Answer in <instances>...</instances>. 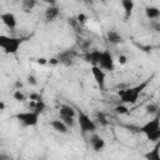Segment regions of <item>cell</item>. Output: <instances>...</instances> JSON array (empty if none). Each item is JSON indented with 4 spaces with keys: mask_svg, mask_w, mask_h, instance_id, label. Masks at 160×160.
<instances>
[{
    "mask_svg": "<svg viewBox=\"0 0 160 160\" xmlns=\"http://www.w3.org/2000/svg\"><path fill=\"white\" fill-rule=\"evenodd\" d=\"M48 61L45 59H38V64H46Z\"/></svg>",
    "mask_w": 160,
    "mask_h": 160,
    "instance_id": "obj_34",
    "label": "cell"
},
{
    "mask_svg": "<svg viewBox=\"0 0 160 160\" xmlns=\"http://www.w3.org/2000/svg\"><path fill=\"white\" fill-rule=\"evenodd\" d=\"M90 71H91V74H92V78H94V80H95V82L98 84V86H99L100 89H104V88H105V79H106L105 71H104L100 66H96V65L91 66V68H90Z\"/></svg>",
    "mask_w": 160,
    "mask_h": 160,
    "instance_id": "obj_8",
    "label": "cell"
},
{
    "mask_svg": "<svg viewBox=\"0 0 160 160\" xmlns=\"http://www.w3.org/2000/svg\"><path fill=\"white\" fill-rule=\"evenodd\" d=\"M76 56H78V51L76 50H74V49H66V50L59 52L58 56H56V59H58L59 64L69 68V66H72L74 65Z\"/></svg>",
    "mask_w": 160,
    "mask_h": 160,
    "instance_id": "obj_5",
    "label": "cell"
},
{
    "mask_svg": "<svg viewBox=\"0 0 160 160\" xmlns=\"http://www.w3.org/2000/svg\"><path fill=\"white\" fill-rule=\"evenodd\" d=\"M118 60H119V64H121V65H124V64H126V56L125 55H119V58H118Z\"/></svg>",
    "mask_w": 160,
    "mask_h": 160,
    "instance_id": "obj_32",
    "label": "cell"
},
{
    "mask_svg": "<svg viewBox=\"0 0 160 160\" xmlns=\"http://www.w3.org/2000/svg\"><path fill=\"white\" fill-rule=\"evenodd\" d=\"M149 29L154 32H160V21L159 20H154L149 22Z\"/></svg>",
    "mask_w": 160,
    "mask_h": 160,
    "instance_id": "obj_25",
    "label": "cell"
},
{
    "mask_svg": "<svg viewBox=\"0 0 160 160\" xmlns=\"http://www.w3.org/2000/svg\"><path fill=\"white\" fill-rule=\"evenodd\" d=\"M96 120H98V122H99L100 125H102V126H106V125L109 124V121L106 120V116H105L102 112H98V114H96Z\"/></svg>",
    "mask_w": 160,
    "mask_h": 160,
    "instance_id": "obj_27",
    "label": "cell"
},
{
    "mask_svg": "<svg viewBox=\"0 0 160 160\" xmlns=\"http://www.w3.org/2000/svg\"><path fill=\"white\" fill-rule=\"evenodd\" d=\"M146 139L149 140V141H159L160 140V129L159 130H156V131H154L152 134H150V135H148L146 136Z\"/></svg>",
    "mask_w": 160,
    "mask_h": 160,
    "instance_id": "obj_28",
    "label": "cell"
},
{
    "mask_svg": "<svg viewBox=\"0 0 160 160\" xmlns=\"http://www.w3.org/2000/svg\"><path fill=\"white\" fill-rule=\"evenodd\" d=\"M114 110H115L116 114H120V115H125V114L129 112V108H128V105H124V104H121V102H120V105L115 106Z\"/></svg>",
    "mask_w": 160,
    "mask_h": 160,
    "instance_id": "obj_24",
    "label": "cell"
},
{
    "mask_svg": "<svg viewBox=\"0 0 160 160\" xmlns=\"http://www.w3.org/2000/svg\"><path fill=\"white\" fill-rule=\"evenodd\" d=\"M145 16L150 21L158 20V19H160V9L156 6H146L145 8Z\"/></svg>",
    "mask_w": 160,
    "mask_h": 160,
    "instance_id": "obj_16",
    "label": "cell"
},
{
    "mask_svg": "<svg viewBox=\"0 0 160 160\" xmlns=\"http://www.w3.org/2000/svg\"><path fill=\"white\" fill-rule=\"evenodd\" d=\"M152 76H150L149 79H146L145 81L135 85V86H131V88H126V89H122L119 91V98H120V102L124 104V105H132L138 101L140 94L145 90V88L150 84Z\"/></svg>",
    "mask_w": 160,
    "mask_h": 160,
    "instance_id": "obj_1",
    "label": "cell"
},
{
    "mask_svg": "<svg viewBox=\"0 0 160 160\" xmlns=\"http://www.w3.org/2000/svg\"><path fill=\"white\" fill-rule=\"evenodd\" d=\"M75 115H78V111L70 105H61L60 109H59V116H72V118H75Z\"/></svg>",
    "mask_w": 160,
    "mask_h": 160,
    "instance_id": "obj_18",
    "label": "cell"
},
{
    "mask_svg": "<svg viewBox=\"0 0 160 160\" xmlns=\"http://www.w3.org/2000/svg\"><path fill=\"white\" fill-rule=\"evenodd\" d=\"M60 16V9L58 6H49L45 12H44V19H45V22H54Z\"/></svg>",
    "mask_w": 160,
    "mask_h": 160,
    "instance_id": "obj_12",
    "label": "cell"
},
{
    "mask_svg": "<svg viewBox=\"0 0 160 160\" xmlns=\"http://www.w3.org/2000/svg\"><path fill=\"white\" fill-rule=\"evenodd\" d=\"M39 116H40V112L30 110V111L18 112L12 118L16 119L19 122H21L24 126H36L39 122Z\"/></svg>",
    "mask_w": 160,
    "mask_h": 160,
    "instance_id": "obj_4",
    "label": "cell"
},
{
    "mask_svg": "<svg viewBox=\"0 0 160 160\" xmlns=\"http://www.w3.org/2000/svg\"><path fill=\"white\" fill-rule=\"evenodd\" d=\"M106 40L111 45H119V44H122L125 41L122 35L116 30H108L106 31Z\"/></svg>",
    "mask_w": 160,
    "mask_h": 160,
    "instance_id": "obj_13",
    "label": "cell"
},
{
    "mask_svg": "<svg viewBox=\"0 0 160 160\" xmlns=\"http://www.w3.org/2000/svg\"><path fill=\"white\" fill-rule=\"evenodd\" d=\"M68 24L76 31V32H81V29H82V25L79 22V20H78V18L76 16H71V18H69L68 19Z\"/></svg>",
    "mask_w": 160,
    "mask_h": 160,
    "instance_id": "obj_20",
    "label": "cell"
},
{
    "mask_svg": "<svg viewBox=\"0 0 160 160\" xmlns=\"http://www.w3.org/2000/svg\"><path fill=\"white\" fill-rule=\"evenodd\" d=\"M50 126L56 131V132H60V134H68L69 132V128L64 124L62 120L60 119H54L50 121Z\"/></svg>",
    "mask_w": 160,
    "mask_h": 160,
    "instance_id": "obj_15",
    "label": "cell"
},
{
    "mask_svg": "<svg viewBox=\"0 0 160 160\" xmlns=\"http://www.w3.org/2000/svg\"><path fill=\"white\" fill-rule=\"evenodd\" d=\"M26 81H28V84H29L30 86H36V85H38L36 76H35V75H32V74H30V75H28V76H26Z\"/></svg>",
    "mask_w": 160,
    "mask_h": 160,
    "instance_id": "obj_29",
    "label": "cell"
},
{
    "mask_svg": "<svg viewBox=\"0 0 160 160\" xmlns=\"http://www.w3.org/2000/svg\"><path fill=\"white\" fill-rule=\"evenodd\" d=\"M76 46H78V49H80L81 51L88 52V51H90L91 41L88 40V39H82L81 36H78V38H76Z\"/></svg>",
    "mask_w": 160,
    "mask_h": 160,
    "instance_id": "obj_19",
    "label": "cell"
},
{
    "mask_svg": "<svg viewBox=\"0 0 160 160\" xmlns=\"http://www.w3.org/2000/svg\"><path fill=\"white\" fill-rule=\"evenodd\" d=\"M101 54H102V50L92 49V50H90V51H88V52H84L82 58L85 59V61L90 62L91 66H94V65L99 66V64H100V59H101Z\"/></svg>",
    "mask_w": 160,
    "mask_h": 160,
    "instance_id": "obj_9",
    "label": "cell"
},
{
    "mask_svg": "<svg viewBox=\"0 0 160 160\" xmlns=\"http://www.w3.org/2000/svg\"><path fill=\"white\" fill-rule=\"evenodd\" d=\"M160 129V111L149 121H146L142 126H139V132L144 134L145 136L152 134L154 131L159 130Z\"/></svg>",
    "mask_w": 160,
    "mask_h": 160,
    "instance_id": "obj_6",
    "label": "cell"
},
{
    "mask_svg": "<svg viewBox=\"0 0 160 160\" xmlns=\"http://www.w3.org/2000/svg\"><path fill=\"white\" fill-rule=\"evenodd\" d=\"M30 100H32L34 102H39V101H44V99H42V96L40 95V94H36V92H32V94H30Z\"/></svg>",
    "mask_w": 160,
    "mask_h": 160,
    "instance_id": "obj_30",
    "label": "cell"
},
{
    "mask_svg": "<svg viewBox=\"0 0 160 160\" xmlns=\"http://www.w3.org/2000/svg\"><path fill=\"white\" fill-rule=\"evenodd\" d=\"M59 119L62 120L64 124H65L69 129H70V128H74L75 124H76V120H75V118H72V116H60Z\"/></svg>",
    "mask_w": 160,
    "mask_h": 160,
    "instance_id": "obj_23",
    "label": "cell"
},
{
    "mask_svg": "<svg viewBox=\"0 0 160 160\" xmlns=\"http://www.w3.org/2000/svg\"><path fill=\"white\" fill-rule=\"evenodd\" d=\"M12 96H14V99H15L16 101H20V102H22V101L26 100V96L21 92V90H15L14 94H12Z\"/></svg>",
    "mask_w": 160,
    "mask_h": 160,
    "instance_id": "obj_26",
    "label": "cell"
},
{
    "mask_svg": "<svg viewBox=\"0 0 160 160\" xmlns=\"http://www.w3.org/2000/svg\"><path fill=\"white\" fill-rule=\"evenodd\" d=\"M99 66H100L104 71H114V69H115L114 56H112V54L110 52V50H108V49H106V50H102Z\"/></svg>",
    "mask_w": 160,
    "mask_h": 160,
    "instance_id": "obj_7",
    "label": "cell"
},
{
    "mask_svg": "<svg viewBox=\"0 0 160 160\" xmlns=\"http://www.w3.org/2000/svg\"><path fill=\"white\" fill-rule=\"evenodd\" d=\"M145 110H146V114H158L159 111H160V108H159V105L158 104H155V102H151V104H148L146 105V108H145Z\"/></svg>",
    "mask_w": 160,
    "mask_h": 160,
    "instance_id": "obj_22",
    "label": "cell"
},
{
    "mask_svg": "<svg viewBox=\"0 0 160 160\" xmlns=\"http://www.w3.org/2000/svg\"><path fill=\"white\" fill-rule=\"evenodd\" d=\"M121 6L124 9V19L128 20L131 16V14H132V10H134L135 4H134L132 0H122L121 1Z\"/></svg>",
    "mask_w": 160,
    "mask_h": 160,
    "instance_id": "obj_17",
    "label": "cell"
},
{
    "mask_svg": "<svg viewBox=\"0 0 160 160\" xmlns=\"http://www.w3.org/2000/svg\"><path fill=\"white\" fill-rule=\"evenodd\" d=\"M76 18H78V20H79V22H80L81 25H84V24H85V21H86V16H85L84 14H79Z\"/></svg>",
    "mask_w": 160,
    "mask_h": 160,
    "instance_id": "obj_31",
    "label": "cell"
},
{
    "mask_svg": "<svg viewBox=\"0 0 160 160\" xmlns=\"http://www.w3.org/2000/svg\"><path fill=\"white\" fill-rule=\"evenodd\" d=\"M145 160H160V140L155 142V145L144 154Z\"/></svg>",
    "mask_w": 160,
    "mask_h": 160,
    "instance_id": "obj_14",
    "label": "cell"
},
{
    "mask_svg": "<svg viewBox=\"0 0 160 160\" xmlns=\"http://www.w3.org/2000/svg\"><path fill=\"white\" fill-rule=\"evenodd\" d=\"M22 88V82L20 80H16L15 81V90H20Z\"/></svg>",
    "mask_w": 160,
    "mask_h": 160,
    "instance_id": "obj_33",
    "label": "cell"
},
{
    "mask_svg": "<svg viewBox=\"0 0 160 160\" xmlns=\"http://www.w3.org/2000/svg\"><path fill=\"white\" fill-rule=\"evenodd\" d=\"M38 5V2L35 0H24L21 2V8L25 12H31V10Z\"/></svg>",
    "mask_w": 160,
    "mask_h": 160,
    "instance_id": "obj_21",
    "label": "cell"
},
{
    "mask_svg": "<svg viewBox=\"0 0 160 160\" xmlns=\"http://www.w3.org/2000/svg\"><path fill=\"white\" fill-rule=\"evenodd\" d=\"M21 38H14V36H6V35H0V48L6 52V54H16L19 48L22 44Z\"/></svg>",
    "mask_w": 160,
    "mask_h": 160,
    "instance_id": "obj_2",
    "label": "cell"
},
{
    "mask_svg": "<svg viewBox=\"0 0 160 160\" xmlns=\"http://www.w3.org/2000/svg\"><path fill=\"white\" fill-rule=\"evenodd\" d=\"M0 19H1L2 24H4L8 29H10V30H14V29L16 28V25H18L16 16H15L12 12H2V14L0 15Z\"/></svg>",
    "mask_w": 160,
    "mask_h": 160,
    "instance_id": "obj_11",
    "label": "cell"
},
{
    "mask_svg": "<svg viewBox=\"0 0 160 160\" xmlns=\"http://www.w3.org/2000/svg\"><path fill=\"white\" fill-rule=\"evenodd\" d=\"M78 125L80 128V131L82 134H92L96 131V122L84 111L79 110L78 111Z\"/></svg>",
    "mask_w": 160,
    "mask_h": 160,
    "instance_id": "obj_3",
    "label": "cell"
},
{
    "mask_svg": "<svg viewBox=\"0 0 160 160\" xmlns=\"http://www.w3.org/2000/svg\"><path fill=\"white\" fill-rule=\"evenodd\" d=\"M89 142H90L91 149H92L94 151H96V152L102 151V150H104V148H105V140H104L100 135H98L96 132H92V134L90 135Z\"/></svg>",
    "mask_w": 160,
    "mask_h": 160,
    "instance_id": "obj_10",
    "label": "cell"
}]
</instances>
